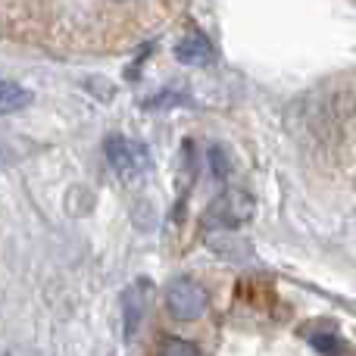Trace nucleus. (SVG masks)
Returning <instances> with one entry per match:
<instances>
[{
    "label": "nucleus",
    "mask_w": 356,
    "mask_h": 356,
    "mask_svg": "<svg viewBox=\"0 0 356 356\" xmlns=\"http://www.w3.org/2000/svg\"><path fill=\"white\" fill-rule=\"evenodd\" d=\"M166 307H169V313L181 322L200 319L203 309H207V291H203L194 278L178 275L166 288Z\"/></svg>",
    "instance_id": "obj_1"
},
{
    "label": "nucleus",
    "mask_w": 356,
    "mask_h": 356,
    "mask_svg": "<svg viewBox=\"0 0 356 356\" xmlns=\"http://www.w3.org/2000/svg\"><path fill=\"white\" fill-rule=\"evenodd\" d=\"M106 160H110V166L122 175H138L150 166L147 150H144L138 141L122 138V135H116V138L106 141Z\"/></svg>",
    "instance_id": "obj_2"
},
{
    "label": "nucleus",
    "mask_w": 356,
    "mask_h": 356,
    "mask_svg": "<svg viewBox=\"0 0 356 356\" xmlns=\"http://www.w3.org/2000/svg\"><path fill=\"white\" fill-rule=\"evenodd\" d=\"M175 56L184 63V66H207V63L213 60V47H209L207 35H200V31H191V35H184L181 41H178Z\"/></svg>",
    "instance_id": "obj_3"
},
{
    "label": "nucleus",
    "mask_w": 356,
    "mask_h": 356,
    "mask_svg": "<svg viewBox=\"0 0 356 356\" xmlns=\"http://www.w3.org/2000/svg\"><path fill=\"white\" fill-rule=\"evenodd\" d=\"M144 307H147V300H144V288L141 284H131V288L122 294V319H125V338L129 341L135 338L138 328H141Z\"/></svg>",
    "instance_id": "obj_4"
},
{
    "label": "nucleus",
    "mask_w": 356,
    "mask_h": 356,
    "mask_svg": "<svg viewBox=\"0 0 356 356\" xmlns=\"http://www.w3.org/2000/svg\"><path fill=\"white\" fill-rule=\"evenodd\" d=\"M250 209L253 207L244 194H225L219 203H216V216L225 219V225H238V222H244L247 216H250Z\"/></svg>",
    "instance_id": "obj_5"
},
{
    "label": "nucleus",
    "mask_w": 356,
    "mask_h": 356,
    "mask_svg": "<svg viewBox=\"0 0 356 356\" xmlns=\"http://www.w3.org/2000/svg\"><path fill=\"white\" fill-rule=\"evenodd\" d=\"M29 104H31V94L25 91L22 85L0 79V116L16 113V110H22V106H29Z\"/></svg>",
    "instance_id": "obj_6"
},
{
    "label": "nucleus",
    "mask_w": 356,
    "mask_h": 356,
    "mask_svg": "<svg viewBox=\"0 0 356 356\" xmlns=\"http://www.w3.org/2000/svg\"><path fill=\"white\" fill-rule=\"evenodd\" d=\"M163 356H200V350L181 338H169L166 344H163Z\"/></svg>",
    "instance_id": "obj_7"
},
{
    "label": "nucleus",
    "mask_w": 356,
    "mask_h": 356,
    "mask_svg": "<svg viewBox=\"0 0 356 356\" xmlns=\"http://www.w3.org/2000/svg\"><path fill=\"white\" fill-rule=\"evenodd\" d=\"M316 347H319V350H325V353H334L338 341H334V338H316Z\"/></svg>",
    "instance_id": "obj_8"
}]
</instances>
